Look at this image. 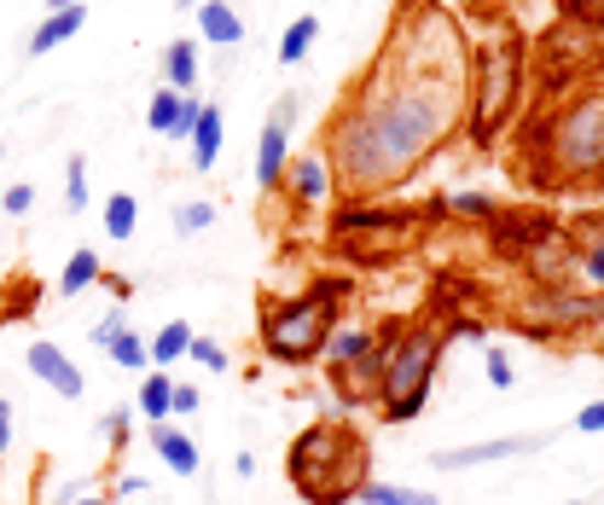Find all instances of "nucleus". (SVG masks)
I'll list each match as a JSON object with an SVG mask.
<instances>
[{
    "label": "nucleus",
    "instance_id": "7c9ffc66",
    "mask_svg": "<svg viewBox=\"0 0 604 505\" xmlns=\"http://www.w3.org/2000/svg\"><path fill=\"white\" fill-rule=\"evenodd\" d=\"M128 424H134V413H128V407L105 413V424H99V430H105V441L116 448V459H123V448H128Z\"/></svg>",
    "mask_w": 604,
    "mask_h": 505
},
{
    "label": "nucleus",
    "instance_id": "dca6fc26",
    "mask_svg": "<svg viewBox=\"0 0 604 505\" xmlns=\"http://www.w3.org/2000/svg\"><path fill=\"white\" fill-rule=\"evenodd\" d=\"M187 146H192V169H198V175H210V169H215V157H221V105H215V99H210L204 111H198V123H192V139H187Z\"/></svg>",
    "mask_w": 604,
    "mask_h": 505
},
{
    "label": "nucleus",
    "instance_id": "20e7f679",
    "mask_svg": "<svg viewBox=\"0 0 604 505\" xmlns=\"http://www.w3.org/2000/svg\"><path fill=\"white\" fill-rule=\"evenodd\" d=\"M441 343H448V332H441L436 319L384 326V367H378V407H384V424H413L425 413L436 367H441Z\"/></svg>",
    "mask_w": 604,
    "mask_h": 505
},
{
    "label": "nucleus",
    "instance_id": "aec40b11",
    "mask_svg": "<svg viewBox=\"0 0 604 505\" xmlns=\"http://www.w3.org/2000/svg\"><path fill=\"white\" fill-rule=\"evenodd\" d=\"M99 279H105V273H99V250H76V256L65 261V273H58V291H65V296H82L88 285H99Z\"/></svg>",
    "mask_w": 604,
    "mask_h": 505
},
{
    "label": "nucleus",
    "instance_id": "f8f14e48",
    "mask_svg": "<svg viewBox=\"0 0 604 505\" xmlns=\"http://www.w3.org/2000/svg\"><path fill=\"white\" fill-rule=\"evenodd\" d=\"M152 453L164 459L175 476H198V441H192L187 430H175L169 418H164V424H152Z\"/></svg>",
    "mask_w": 604,
    "mask_h": 505
},
{
    "label": "nucleus",
    "instance_id": "c9c22d12",
    "mask_svg": "<svg viewBox=\"0 0 604 505\" xmlns=\"http://www.w3.org/2000/svg\"><path fill=\"white\" fill-rule=\"evenodd\" d=\"M198 407H204V395H198L192 383H175V407L169 413H198Z\"/></svg>",
    "mask_w": 604,
    "mask_h": 505
},
{
    "label": "nucleus",
    "instance_id": "f704fd0d",
    "mask_svg": "<svg viewBox=\"0 0 604 505\" xmlns=\"http://www.w3.org/2000/svg\"><path fill=\"white\" fill-rule=\"evenodd\" d=\"M575 430L581 436H604V401H588V407L575 413Z\"/></svg>",
    "mask_w": 604,
    "mask_h": 505
},
{
    "label": "nucleus",
    "instance_id": "423d86ee",
    "mask_svg": "<svg viewBox=\"0 0 604 505\" xmlns=\"http://www.w3.org/2000/svg\"><path fill=\"white\" fill-rule=\"evenodd\" d=\"M523 93V53H517V35H500V42H489L477 53L471 65V139L477 146H489V139L500 134V123H506V111L517 105Z\"/></svg>",
    "mask_w": 604,
    "mask_h": 505
},
{
    "label": "nucleus",
    "instance_id": "6e6552de",
    "mask_svg": "<svg viewBox=\"0 0 604 505\" xmlns=\"http://www.w3.org/2000/svg\"><path fill=\"white\" fill-rule=\"evenodd\" d=\"M24 360H30V372L42 378L53 395H65V401H82L88 378H82V367H76V360H70L65 349H58V343H47V337H42V343H30V355H24Z\"/></svg>",
    "mask_w": 604,
    "mask_h": 505
},
{
    "label": "nucleus",
    "instance_id": "4be33fe9",
    "mask_svg": "<svg viewBox=\"0 0 604 505\" xmlns=\"http://www.w3.org/2000/svg\"><path fill=\"white\" fill-rule=\"evenodd\" d=\"M134 227H139V204H134V192H111L105 198V238H134Z\"/></svg>",
    "mask_w": 604,
    "mask_h": 505
},
{
    "label": "nucleus",
    "instance_id": "58836bf2",
    "mask_svg": "<svg viewBox=\"0 0 604 505\" xmlns=\"http://www.w3.org/2000/svg\"><path fill=\"white\" fill-rule=\"evenodd\" d=\"M134 494H146V476H123V482H116V500H134Z\"/></svg>",
    "mask_w": 604,
    "mask_h": 505
},
{
    "label": "nucleus",
    "instance_id": "473e14b6",
    "mask_svg": "<svg viewBox=\"0 0 604 505\" xmlns=\"http://www.w3.org/2000/svg\"><path fill=\"white\" fill-rule=\"evenodd\" d=\"M123 332H128V319H123V314H105V319H99V326L88 332V343H93V349H111V343L123 337Z\"/></svg>",
    "mask_w": 604,
    "mask_h": 505
},
{
    "label": "nucleus",
    "instance_id": "1a4fd4ad",
    "mask_svg": "<svg viewBox=\"0 0 604 505\" xmlns=\"http://www.w3.org/2000/svg\"><path fill=\"white\" fill-rule=\"evenodd\" d=\"M198 111H204V99L175 93V88H157V93H152V105H146V128H152V134H164V139H192Z\"/></svg>",
    "mask_w": 604,
    "mask_h": 505
},
{
    "label": "nucleus",
    "instance_id": "9b49d317",
    "mask_svg": "<svg viewBox=\"0 0 604 505\" xmlns=\"http://www.w3.org/2000/svg\"><path fill=\"white\" fill-rule=\"evenodd\" d=\"M286 164H291V128L268 116V128H261V139H256V187L273 192L279 180H286Z\"/></svg>",
    "mask_w": 604,
    "mask_h": 505
},
{
    "label": "nucleus",
    "instance_id": "c756f323",
    "mask_svg": "<svg viewBox=\"0 0 604 505\" xmlns=\"http://www.w3.org/2000/svg\"><path fill=\"white\" fill-rule=\"evenodd\" d=\"M187 360H198V367H210V372H227V349H221L215 337H198V332L187 343Z\"/></svg>",
    "mask_w": 604,
    "mask_h": 505
},
{
    "label": "nucleus",
    "instance_id": "a878e982",
    "mask_svg": "<svg viewBox=\"0 0 604 505\" xmlns=\"http://www.w3.org/2000/svg\"><path fill=\"white\" fill-rule=\"evenodd\" d=\"M204 227H215V204H210V198H192V204L175 210V233L180 238H198Z\"/></svg>",
    "mask_w": 604,
    "mask_h": 505
},
{
    "label": "nucleus",
    "instance_id": "5701e85b",
    "mask_svg": "<svg viewBox=\"0 0 604 505\" xmlns=\"http://www.w3.org/2000/svg\"><path fill=\"white\" fill-rule=\"evenodd\" d=\"M187 343H192V326H187V319H169V326L157 332L146 349H152L157 367H169V360H187Z\"/></svg>",
    "mask_w": 604,
    "mask_h": 505
},
{
    "label": "nucleus",
    "instance_id": "ea45409f",
    "mask_svg": "<svg viewBox=\"0 0 604 505\" xmlns=\"http://www.w3.org/2000/svg\"><path fill=\"white\" fill-rule=\"evenodd\" d=\"M233 476L250 482V476H256V453H238V459H233Z\"/></svg>",
    "mask_w": 604,
    "mask_h": 505
},
{
    "label": "nucleus",
    "instance_id": "393cba45",
    "mask_svg": "<svg viewBox=\"0 0 604 505\" xmlns=\"http://www.w3.org/2000/svg\"><path fill=\"white\" fill-rule=\"evenodd\" d=\"M588 250H581V279L604 296V221H588Z\"/></svg>",
    "mask_w": 604,
    "mask_h": 505
},
{
    "label": "nucleus",
    "instance_id": "c85d7f7f",
    "mask_svg": "<svg viewBox=\"0 0 604 505\" xmlns=\"http://www.w3.org/2000/svg\"><path fill=\"white\" fill-rule=\"evenodd\" d=\"M65 204L70 210H88V157H70V169H65Z\"/></svg>",
    "mask_w": 604,
    "mask_h": 505
},
{
    "label": "nucleus",
    "instance_id": "a18cd8bd",
    "mask_svg": "<svg viewBox=\"0 0 604 505\" xmlns=\"http://www.w3.org/2000/svg\"><path fill=\"white\" fill-rule=\"evenodd\" d=\"M0 157H7V146H0Z\"/></svg>",
    "mask_w": 604,
    "mask_h": 505
},
{
    "label": "nucleus",
    "instance_id": "bb28decb",
    "mask_svg": "<svg viewBox=\"0 0 604 505\" xmlns=\"http://www.w3.org/2000/svg\"><path fill=\"white\" fill-rule=\"evenodd\" d=\"M448 210L466 215V221H494L500 215V204H494L489 192H459V198H448Z\"/></svg>",
    "mask_w": 604,
    "mask_h": 505
},
{
    "label": "nucleus",
    "instance_id": "2eb2a0df",
    "mask_svg": "<svg viewBox=\"0 0 604 505\" xmlns=\"http://www.w3.org/2000/svg\"><path fill=\"white\" fill-rule=\"evenodd\" d=\"M198 30H204L210 47H238L245 42V18H238L227 0H204V7H198Z\"/></svg>",
    "mask_w": 604,
    "mask_h": 505
},
{
    "label": "nucleus",
    "instance_id": "6ab92c4d",
    "mask_svg": "<svg viewBox=\"0 0 604 505\" xmlns=\"http://www.w3.org/2000/svg\"><path fill=\"white\" fill-rule=\"evenodd\" d=\"M314 35H320V18L314 12H302L297 24H286V35H279V65H302L314 47Z\"/></svg>",
    "mask_w": 604,
    "mask_h": 505
},
{
    "label": "nucleus",
    "instance_id": "e433bc0d",
    "mask_svg": "<svg viewBox=\"0 0 604 505\" xmlns=\"http://www.w3.org/2000/svg\"><path fill=\"white\" fill-rule=\"evenodd\" d=\"M297 111H302V99H297V93H279V105H273V123L297 128Z\"/></svg>",
    "mask_w": 604,
    "mask_h": 505
},
{
    "label": "nucleus",
    "instance_id": "0eeeda50",
    "mask_svg": "<svg viewBox=\"0 0 604 505\" xmlns=\"http://www.w3.org/2000/svg\"><path fill=\"white\" fill-rule=\"evenodd\" d=\"M547 430L540 436H494V441H471V448H448V453H430L436 471H471V464H489V459H512V453H535L547 448Z\"/></svg>",
    "mask_w": 604,
    "mask_h": 505
},
{
    "label": "nucleus",
    "instance_id": "39448f33",
    "mask_svg": "<svg viewBox=\"0 0 604 505\" xmlns=\"http://www.w3.org/2000/svg\"><path fill=\"white\" fill-rule=\"evenodd\" d=\"M344 296H349L344 273H326L320 285L297 291V296H268L261 302V349H268L279 367H309V360H320Z\"/></svg>",
    "mask_w": 604,
    "mask_h": 505
},
{
    "label": "nucleus",
    "instance_id": "37998d69",
    "mask_svg": "<svg viewBox=\"0 0 604 505\" xmlns=\"http://www.w3.org/2000/svg\"><path fill=\"white\" fill-rule=\"evenodd\" d=\"M175 7H180V12H198V7H204V0H175Z\"/></svg>",
    "mask_w": 604,
    "mask_h": 505
},
{
    "label": "nucleus",
    "instance_id": "c03bdc74",
    "mask_svg": "<svg viewBox=\"0 0 604 505\" xmlns=\"http://www.w3.org/2000/svg\"><path fill=\"white\" fill-rule=\"evenodd\" d=\"M76 505H116V500H99V494H93V500H76Z\"/></svg>",
    "mask_w": 604,
    "mask_h": 505
},
{
    "label": "nucleus",
    "instance_id": "cd10ccee",
    "mask_svg": "<svg viewBox=\"0 0 604 505\" xmlns=\"http://www.w3.org/2000/svg\"><path fill=\"white\" fill-rule=\"evenodd\" d=\"M558 12L581 30H604V0H558Z\"/></svg>",
    "mask_w": 604,
    "mask_h": 505
},
{
    "label": "nucleus",
    "instance_id": "7ed1b4c3",
    "mask_svg": "<svg viewBox=\"0 0 604 505\" xmlns=\"http://www.w3.org/2000/svg\"><path fill=\"white\" fill-rule=\"evenodd\" d=\"M529 139L547 187H604V88L570 93L558 111L529 123Z\"/></svg>",
    "mask_w": 604,
    "mask_h": 505
},
{
    "label": "nucleus",
    "instance_id": "79ce46f5",
    "mask_svg": "<svg viewBox=\"0 0 604 505\" xmlns=\"http://www.w3.org/2000/svg\"><path fill=\"white\" fill-rule=\"evenodd\" d=\"M65 7H82V0H47V12H65Z\"/></svg>",
    "mask_w": 604,
    "mask_h": 505
},
{
    "label": "nucleus",
    "instance_id": "f3484780",
    "mask_svg": "<svg viewBox=\"0 0 604 505\" xmlns=\"http://www.w3.org/2000/svg\"><path fill=\"white\" fill-rule=\"evenodd\" d=\"M169 407H175V378L169 372H146V378H139V395H134V413L152 418V424H164Z\"/></svg>",
    "mask_w": 604,
    "mask_h": 505
},
{
    "label": "nucleus",
    "instance_id": "b1692460",
    "mask_svg": "<svg viewBox=\"0 0 604 505\" xmlns=\"http://www.w3.org/2000/svg\"><path fill=\"white\" fill-rule=\"evenodd\" d=\"M105 355L116 360V372H146V367H152V349H146V337H134V332H123V337H116Z\"/></svg>",
    "mask_w": 604,
    "mask_h": 505
},
{
    "label": "nucleus",
    "instance_id": "2f4dec72",
    "mask_svg": "<svg viewBox=\"0 0 604 505\" xmlns=\"http://www.w3.org/2000/svg\"><path fill=\"white\" fill-rule=\"evenodd\" d=\"M489 383H494V390H512V383H517V372H512V355L500 349V343L489 349Z\"/></svg>",
    "mask_w": 604,
    "mask_h": 505
},
{
    "label": "nucleus",
    "instance_id": "f03ea898",
    "mask_svg": "<svg viewBox=\"0 0 604 505\" xmlns=\"http://www.w3.org/2000/svg\"><path fill=\"white\" fill-rule=\"evenodd\" d=\"M286 476H291V489L302 494V505H349L372 482L367 436H360L349 418H320V424H309V430L291 441Z\"/></svg>",
    "mask_w": 604,
    "mask_h": 505
},
{
    "label": "nucleus",
    "instance_id": "a211bd4d",
    "mask_svg": "<svg viewBox=\"0 0 604 505\" xmlns=\"http://www.w3.org/2000/svg\"><path fill=\"white\" fill-rule=\"evenodd\" d=\"M164 76L175 93H192L198 88V42H169L164 47Z\"/></svg>",
    "mask_w": 604,
    "mask_h": 505
},
{
    "label": "nucleus",
    "instance_id": "f257e3e1",
    "mask_svg": "<svg viewBox=\"0 0 604 505\" xmlns=\"http://www.w3.org/2000/svg\"><path fill=\"white\" fill-rule=\"evenodd\" d=\"M471 53L436 0H407L344 111L326 128V169L349 204H378L425 169V157L466 123Z\"/></svg>",
    "mask_w": 604,
    "mask_h": 505
},
{
    "label": "nucleus",
    "instance_id": "9d476101",
    "mask_svg": "<svg viewBox=\"0 0 604 505\" xmlns=\"http://www.w3.org/2000/svg\"><path fill=\"white\" fill-rule=\"evenodd\" d=\"M279 187H291V204H297V210H320V204L332 198V169H326V157H314V152L291 157Z\"/></svg>",
    "mask_w": 604,
    "mask_h": 505
},
{
    "label": "nucleus",
    "instance_id": "412c9836",
    "mask_svg": "<svg viewBox=\"0 0 604 505\" xmlns=\"http://www.w3.org/2000/svg\"><path fill=\"white\" fill-rule=\"evenodd\" d=\"M360 505H441L436 494L425 489H401V482H367V489L355 494Z\"/></svg>",
    "mask_w": 604,
    "mask_h": 505
},
{
    "label": "nucleus",
    "instance_id": "ddd939ff",
    "mask_svg": "<svg viewBox=\"0 0 604 505\" xmlns=\"http://www.w3.org/2000/svg\"><path fill=\"white\" fill-rule=\"evenodd\" d=\"M82 24H88V7L47 12V18H42V30H35L30 42H24V53H30V58H42V53H53V47H65V42H70V35L82 30Z\"/></svg>",
    "mask_w": 604,
    "mask_h": 505
},
{
    "label": "nucleus",
    "instance_id": "a19ab883",
    "mask_svg": "<svg viewBox=\"0 0 604 505\" xmlns=\"http://www.w3.org/2000/svg\"><path fill=\"white\" fill-rule=\"evenodd\" d=\"M593 349H604V308L593 314Z\"/></svg>",
    "mask_w": 604,
    "mask_h": 505
},
{
    "label": "nucleus",
    "instance_id": "4c0bfd02",
    "mask_svg": "<svg viewBox=\"0 0 604 505\" xmlns=\"http://www.w3.org/2000/svg\"><path fill=\"white\" fill-rule=\"evenodd\" d=\"M12 448V401H0V453Z\"/></svg>",
    "mask_w": 604,
    "mask_h": 505
},
{
    "label": "nucleus",
    "instance_id": "72a5a7b5",
    "mask_svg": "<svg viewBox=\"0 0 604 505\" xmlns=\"http://www.w3.org/2000/svg\"><path fill=\"white\" fill-rule=\"evenodd\" d=\"M30 204H35L30 180H18V187H7V198H0V210H7V215H30Z\"/></svg>",
    "mask_w": 604,
    "mask_h": 505
},
{
    "label": "nucleus",
    "instance_id": "4468645a",
    "mask_svg": "<svg viewBox=\"0 0 604 505\" xmlns=\"http://www.w3.org/2000/svg\"><path fill=\"white\" fill-rule=\"evenodd\" d=\"M372 343H378L372 326H349V319H337L332 337H326V349H320V355H326V372H337V367H349V360H360V355L372 349Z\"/></svg>",
    "mask_w": 604,
    "mask_h": 505
}]
</instances>
